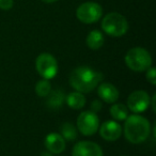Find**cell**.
Here are the masks:
<instances>
[{
    "mask_svg": "<svg viewBox=\"0 0 156 156\" xmlns=\"http://www.w3.org/2000/svg\"><path fill=\"white\" fill-rule=\"evenodd\" d=\"M124 124V135L127 141L134 144L142 143L149 138L151 133L150 121L139 115H128Z\"/></svg>",
    "mask_w": 156,
    "mask_h": 156,
    "instance_id": "7a4b0ae2",
    "label": "cell"
},
{
    "mask_svg": "<svg viewBox=\"0 0 156 156\" xmlns=\"http://www.w3.org/2000/svg\"><path fill=\"white\" fill-rule=\"evenodd\" d=\"M66 104L69 108L81 109L86 105V98L80 92H72L66 96Z\"/></svg>",
    "mask_w": 156,
    "mask_h": 156,
    "instance_id": "5bb4252c",
    "label": "cell"
},
{
    "mask_svg": "<svg viewBox=\"0 0 156 156\" xmlns=\"http://www.w3.org/2000/svg\"><path fill=\"white\" fill-rule=\"evenodd\" d=\"M91 108H92V110L91 111H93V112H98V110H100L101 108H102V104H101L98 101H94L93 103H92V106H91Z\"/></svg>",
    "mask_w": 156,
    "mask_h": 156,
    "instance_id": "44dd1931",
    "label": "cell"
},
{
    "mask_svg": "<svg viewBox=\"0 0 156 156\" xmlns=\"http://www.w3.org/2000/svg\"><path fill=\"white\" fill-rule=\"evenodd\" d=\"M125 63L134 72H145L152 65V57L147 49L134 47L125 55Z\"/></svg>",
    "mask_w": 156,
    "mask_h": 156,
    "instance_id": "3957f363",
    "label": "cell"
},
{
    "mask_svg": "<svg viewBox=\"0 0 156 156\" xmlns=\"http://www.w3.org/2000/svg\"><path fill=\"white\" fill-rule=\"evenodd\" d=\"M98 94L100 98L108 104L115 103L119 98V91L113 85L108 83H104L98 86Z\"/></svg>",
    "mask_w": 156,
    "mask_h": 156,
    "instance_id": "7c38bea8",
    "label": "cell"
},
{
    "mask_svg": "<svg viewBox=\"0 0 156 156\" xmlns=\"http://www.w3.org/2000/svg\"><path fill=\"white\" fill-rule=\"evenodd\" d=\"M100 134L107 141H115L121 137L122 127L117 121H106L100 128Z\"/></svg>",
    "mask_w": 156,
    "mask_h": 156,
    "instance_id": "30bf717a",
    "label": "cell"
},
{
    "mask_svg": "<svg viewBox=\"0 0 156 156\" xmlns=\"http://www.w3.org/2000/svg\"><path fill=\"white\" fill-rule=\"evenodd\" d=\"M51 93V92H50ZM64 101V95L63 93H61L60 91H55L50 94L49 100H48V105L51 107H60V105L63 103Z\"/></svg>",
    "mask_w": 156,
    "mask_h": 156,
    "instance_id": "ac0fdd59",
    "label": "cell"
},
{
    "mask_svg": "<svg viewBox=\"0 0 156 156\" xmlns=\"http://www.w3.org/2000/svg\"><path fill=\"white\" fill-rule=\"evenodd\" d=\"M104 42H105L104 35L98 30H92L91 32L88 34L87 40H86L87 46L93 50L100 49V48L104 45Z\"/></svg>",
    "mask_w": 156,
    "mask_h": 156,
    "instance_id": "4fadbf2b",
    "label": "cell"
},
{
    "mask_svg": "<svg viewBox=\"0 0 156 156\" xmlns=\"http://www.w3.org/2000/svg\"><path fill=\"white\" fill-rule=\"evenodd\" d=\"M150 95L143 90L135 91L128 96L127 108L134 113H141L147 109L150 106Z\"/></svg>",
    "mask_w": 156,
    "mask_h": 156,
    "instance_id": "ba28073f",
    "label": "cell"
},
{
    "mask_svg": "<svg viewBox=\"0 0 156 156\" xmlns=\"http://www.w3.org/2000/svg\"><path fill=\"white\" fill-rule=\"evenodd\" d=\"M100 120L93 111H83L77 118V128L83 136H92L98 129Z\"/></svg>",
    "mask_w": 156,
    "mask_h": 156,
    "instance_id": "52a82bcc",
    "label": "cell"
},
{
    "mask_svg": "<svg viewBox=\"0 0 156 156\" xmlns=\"http://www.w3.org/2000/svg\"><path fill=\"white\" fill-rule=\"evenodd\" d=\"M145 77H147V81H149L151 85L155 86L156 85V69L155 67H149L147 69V73H145Z\"/></svg>",
    "mask_w": 156,
    "mask_h": 156,
    "instance_id": "d6986e66",
    "label": "cell"
},
{
    "mask_svg": "<svg viewBox=\"0 0 156 156\" xmlns=\"http://www.w3.org/2000/svg\"><path fill=\"white\" fill-rule=\"evenodd\" d=\"M103 15V9L96 2H85L76 10V17L83 24L96 23Z\"/></svg>",
    "mask_w": 156,
    "mask_h": 156,
    "instance_id": "8992f818",
    "label": "cell"
},
{
    "mask_svg": "<svg viewBox=\"0 0 156 156\" xmlns=\"http://www.w3.org/2000/svg\"><path fill=\"white\" fill-rule=\"evenodd\" d=\"M103 75L89 66H78L69 75L71 86L80 93L93 91L102 81Z\"/></svg>",
    "mask_w": 156,
    "mask_h": 156,
    "instance_id": "6da1fadb",
    "label": "cell"
},
{
    "mask_svg": "<svg viewBox=\"0 0 156 156\" xmlns=\"http://www.w3.org/2000/svg\"><path fill=\"white\" fill-rule=\"evenodd\" d=\"M51 92V85L47 79H41L35 85V93L40 96V98H46L48 96Z\"/></svg>",
    "mask_w": 156,
    "mask_h": 156,
    "instance_id": "e0dca14e",
    "label": "cell"
},
{
    "mask_svg": "<svg viewBox=\"0 0 156 156\" xmlns=\"http://www.w3.org/2000/svg\"><path fill=\"white\" fill-rule=\"evenodd\" d=\"M102 29L110 37H119L127 32L128 23L122 14L111 12L103 18Z\"/></svg>",
    "mask_w": 156,
    "mask_h": 156,
    "instance_id": "277c9868",
    "label": "cell"
},
{
    "mask_svg": "<svg viewBox=\"0 0 156 156\" xmlns=\"http://www.w3.org/2000/svg\"><path fill=\"white\" fill-rule=\"evenodd\" d=\"M155 100H156V94H154L153 98H152V103H150V104L152 105V109H153V111L156 110V108H155Z\"/></svg>",
    "mask_w": 156,
    "mask_h": 156,
    "instance_id": "7402d4cb",
    "label": "cell"
},
{
    "mask_svg": "<svg viewBox=\"0 0 156 156\" xmlns=\"http://www.w3.org/2000/svg\"><path fill=\"white\" fill-rule=\"evenodd\" d=\"M72 156H103V150L92 141H79L73 147Z\"/></svg>",
    "mask_w": 156,
    "mask_h": 156,
    "instance_id": "9c48e42d",
    "label": "cell"
},
{
    "mask_svg": "<svg viewBox=\"0 0 156 156\" xmlns=\"http://www.w3.org/2000/svg\"><path fill=\"white\" fill-rule=\"evenodd\" d=\"M13 0H0V9L1 10H10L13 8Z\"/></svg>",
    "mask_w": 156,
    "mask_h": 156,
    "instance_id": "ffe728a7",
    "label": "cell"
},
{
    "mask_svg": "<svg viewBox=\"0 0 156 156\" xmlns=\"http://www.w3.org/2000/svg\"><path fill=\"white\" fill-rule=\"evenodd\" d=\"M122 156H126V155H122Z\"/></svg>",
    "mask_w": 156,
    "mask_h": 156,
    "instance_id": "cb8c5ba5",
    "label": "cell"
},
{
    "mask_svg": "<svg viewBox=\"0 0 156 156\" xmlns=\"http://www.w3.org/2000/svg\"><path fill=\"white\" fill-rule=\"evenodd\" d=\"M45 147L50 153L60 154L65 150V140L60 134L51 133L46 136Z\"/></svg>",
    "mask_w": 156,
    "mask_h": 156,
    "instance_id": "8fae6325",
    "label": "cell"
},
{
    "mask_svg": "<svg viewBox=\"0 0 156 156\" xmlns=\"http://www.w3.org/2000/svg\"><path fill=\"white\" fill-rule=\"evenodd\" d=\"M61 136L65 141H74L77 138V128L72 123H64L61 126Z\"/></svg>",
    "mask_w": 156,
    "mask_h": 156,
    "instance_id": "2e32d148",
    "label": "cell"
},
{
    "mask_svg": "<svg viewBox=\"0 0 156 156\" xmlns=\"http://www.w3.org/2000/svg\"><path fill=\"white\" fill-rule=\"evenodd\" d=\"M110 115L115 121H123L128 117V108L123 104H115L110 107Z\"/></svg>",
    "mask_w": 156,
    "mask_h": 156,
    "instance_id": "9a60e30c",
    "label": "cell"
},
{
    "mask_svg": "<svg viewBox=\"0 0 156 156\" xmlns=\"http://www.w3.org/2000/svg\"><path fill=\"white\" fill-rule=\"evenodd\" d=\"M43 2H46V3H52V2H56L57 0H42Z\"/></svg>",
    "mask_w": 156,
    "mask_h": 156,
    "instance_id": "603a6c76",
    "label": "cell"
},
{
    "mask_svg": "<svg viewBox=\"0 0 156 156\" xmlns=\"http://www.w3.org/2000/svg\"><path fill=\"white\" fill-rule=\"evenodd\" d=\"M35 69L42 78L49 80L58 73V63L52 55L43 52L39 55L35 60Z\"/></svg>",
    "mask_w": 156,
    "mask_h": 156,
    "instance_id": "5b68a950",
    "label": "cell"
}]
</instances>
